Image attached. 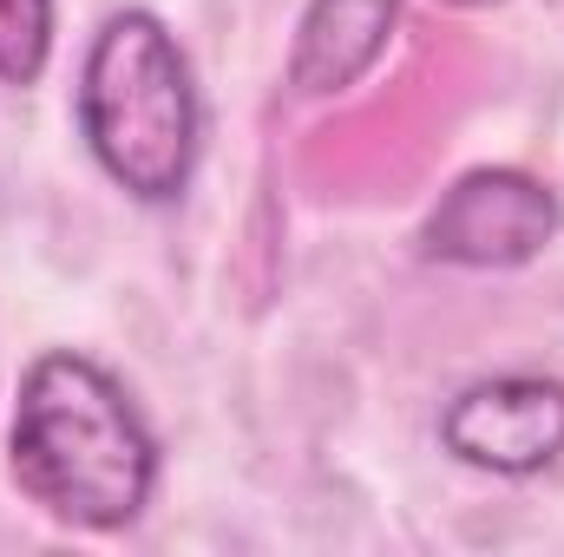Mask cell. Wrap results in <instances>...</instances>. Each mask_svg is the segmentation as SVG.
<instances>
[{"label":"cell","instance_id":"obj_4","mask_svg":"<svg viewBox=\"0 0 564 557\" xmlns=\"http://www.w3.org/2000/svg\"><path fill=\"white\" fill-rule=\"evenodd\" d=\"M440 446L459 466H479L499 479L545 472L564 452V381L506 374V381L459 387L440 414Z\"/></svg>","mask_w":564,"mask_h":557},{"label":"cell","instance_id":"obj_1","mask_svg":"<svg viewBox=\"0 0 564 557\" xmlns=\"http://www.w3.org/2000/svg\"><path fill=\"white\" fill-rule=\"evenodd\" d=\"M13 485L59 525L119 532L151 505L158 439L132 394L86 354L53 348L26 368L7 426Z\"/></svg>","mask_w":564,"mask_h":557},{"label":"cell","instance_id":"obj_6","mask_svg":"<svg viewBox=\"0 0 564 557\" xmlns=\"http://www.w3.org/2000/svg\"><path fill=\"white\" fill-rule=\"evenodd\" d=\"M53 53V0H0V86H40Z\"/></svg>","mask_w":564,"mask_h":557},{"label":"cell","instance_id":"obj_2","mask_svg":"<svg viewBox=\"0 0 564 557\" xmlns=\"http://www.w3.org/2000/svg\"><path fill=\"white\" fill-rule=\"evenodd\" d=\"M79 132L126 197L177 204L191 190L204 106L191 59L158 13L126 7L93 33L79 66Z\"/></svg>","mask_w":564,"mask_h":557},{"label":"cell","instance_id":"obj_5","mask_svg":"<svg viewBox=\"0 0 564 557\" xmlns=\"http://www.w3.org/2000/svg\"><path fill=\"white\" fill-rule=\"evenodd\" d=\"M401 20V0H308L295 46H289V92L295 99H335L375 73L388 53V33Z\"/></svg>","mask_w":564,"mask_h":557},{"label":"cell","instance_id":"obj_3","mask_svg":"<svg viewBox=\"0 0 564 557\" xmlns=\"http://www.w3.org/2000/svg\"><path fill=\"white\" fill-rule=\"evenodd\" d=\"M558 237V197L506 164L466 171L421 223V256L453 270H519Z\"/></svg>","mask_w":564,"mask_h":557},{"label":"cell","instance_id":"obj_7","mask_svg":"<svg viewBox=\"0 0 564 557\" xmlns=\"http://www.w3.org/2000/svg\"><path fill=\"white\" fill-rule=\"evenodd\" d=\"M459 7H479V0H459Z\"/></svg>","mask_w":564,"mask_h":557}]
</instances>
